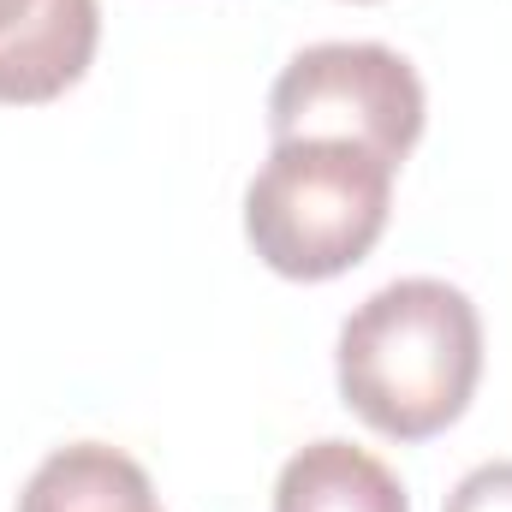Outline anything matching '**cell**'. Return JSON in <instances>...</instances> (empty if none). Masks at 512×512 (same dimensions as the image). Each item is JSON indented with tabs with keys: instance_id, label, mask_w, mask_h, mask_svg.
<instances>
[{
	"instance_id": "6da1fadb",
	"label": "cell",
	"mask_w": 512,
	"mask_h": 512,
	"mask_svg": "<svg viewBox=\"0 0 512 512\" xmlns=\"http://www.w3.org/2000/svg\"><path fill=\"white\" fill-rule=\"evenodd\" d=\"M340 399L387 441H429L453 429L483 382V316L477 304L411 274L370 292L340 328Z\"/></svg>"
},
{
	"instance_id": "7a4b0ae2",
	"label": "cell",
	"mask_w": 512,
	"mask_h": 512,
	"mask_svg": "<svg viewBox=\"0 0 512 512\" xmlns=\"http://www.w3.org/2000/svg\"><path fill=\"white\" fill-rule=\"evenodd\" d=\"M393 161L340 137L274 143L245 191V239L286 280H334L376 251L393 215Z\"/></svg>"
},
{
	"instance_id": "3957f363",
	"label": "cell",
	"mask_w": 512,
	"mask_h": 512,
	"mask_svg": "<svg viewBox=\"0 0 512 512\" xmlns=\"http://www.w3.org/2000/svg\"><path fill=\"white\" fill-rule=\"evenodd\" d=\"M423 78L382 42H310L286 60L268 90L274 143L292 137H340L364 143L382 161H405L423 137Z\"/></svg>"
},
{
	"instance_id": "277c9868",
	"label": "cell",
	"mask_w": 512,
	"mask_h": 512,
	"mask_svg": "<svg viewBox=\"0 0 512 512\" xmlns=\"http://www.w3.org/2000/svg\"><path fill=\"white\" fill-rule=\"evenodd\" d=\"M102 42V0H0V102L42 108L66 96Z\"/></svg>"
},
{
	"instance_id": "5b68a950",
	"label": "cell",
	"mask_w": 512,
	"mask_h": 512,
	"mask_svg": "<svg viewBox=\"0 0 512 512\" xmlns=\"http://www.w3.org/2000/svg\"><path fill=\"white\" fill-rule=\"evenodd\" d=\"M18 512H161V507H155L149 471L131 453L108 447V441H72V447H54L30 471Z\"/></svg>"
},
{
	"instance_id": "8992f818",
	"label": "cell",
	"mask_w": 512,
	"mask_h": 512,
	"mask_svg": "<svg viewBox=\"0 0 512 512\" xmlns=\"http://www.w3.org/2000/svg\"><path fill=\"white\" fill-rule=\"evenodd\" d=\"M274 512H411V501L376 453L328 435L280 465Z\"/></svg>"
},
{
	"instance_id": "52a82bcc",
	"label": "cell",
	"mask_w": 512,
	"mask_h": 512,
	"mask_svg": "<svg viewBox=\"0 0 512 512\" xmlns=\"http://www.w3.org/2000/svg\"><path fill=\"white\" fill-rule=\"evenodd\" d=\"M447 512H512V459H489L447 495Z\"/></svg>"
}]
</instances>
